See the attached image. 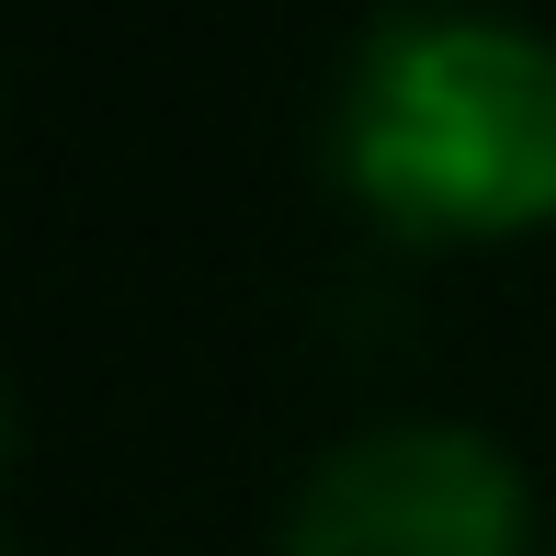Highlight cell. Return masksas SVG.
<instances>
[{
	"label": "cell",
	"mask_w": 556,
	"mask_h": 556,
	"mask_svg": "<svg viewBox=\"0 0 556 556\" xmlns=\"http://www.w3.org/2000/svg\"><path fill=\"white\" fill-rule=\"evenodd\" d=\"M330 160L409 239H511L556 216V46L511 23H375L341 68Z\"/></svg>",
	"instance_id": "cell-1"
},
{
	"label": "cell",
	"mask_w": 556,
	"mask_h": 556,
	"mask_svg": "<svg viewBox=\"0 0 556 556\" xmlns=\"http://www.w3.org/2000/svg\"><path fill=\"white\" fill-rule=\"evenodd\" d=\"M522 545H534V489L466 420H397V432L341 443L285 511V556H522Z\"/></svg>",
	"instance_id": "cell-2"
},
{
	"label": "cell",
	"mask_w": 556,
	"mask_h": 556,
	"mask_svg": "<svg viewBox=\"0 0 556 556\" xmlns=\"http://www.w3.org/2000/svg\"><path fill=\"white\" fill-rule=\"evenodd\" d=\"M0 466H12V387H0Z\"/></svg>",
	"instance_id": "cell-3"
}]
</instances>
